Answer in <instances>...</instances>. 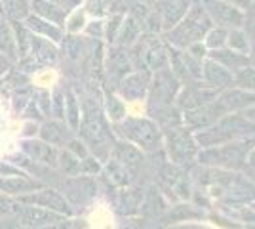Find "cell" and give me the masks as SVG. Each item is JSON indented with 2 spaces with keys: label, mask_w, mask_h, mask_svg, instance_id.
Masks as SVG:
<instances>
[{
  "label": "cell",
  "mask_w": 255,
  "mask_h": 229,
  "mask_svg": "<svg viewBox=\"0 0 255 229\" xmlns=\"http://www.w3.org/2000/svg\"><path fill=\"white\" fill-rule=\"evenodd\" d=\"M242 115H244V117L250 120V122H254V124H255V103H254V105H250L248 109L242 111Z\"/></svg>",
  "instance_id": "cell-19"
},
{
  "label": "cell",
  "mask_w": 255,
  "mask_h": 229,
  "mask_svg": "<svg viewBox=\"0 0 255 229\" xmlns=\"http://www.w3.org/2000/svg\"><path fill=\"white\" fill-rule=\"evenodd\" d=\"M192 0H164L162 10H160V19H162V29L170 31L177 23L185 17V13L191 8Z\"/></svg>",
  "instance_id": "cell-9"
},
{
  "label": "cell",
  "mask_w": 255,
  "mask_h": 229,
  "mask_svg": "<svg viewBox=\"0 0 255 229\" xmlns=\"http://www.w3.org/2000/svg\"><path fill=\"white\" fill-rule=\"evenodd\" d=\"M208 57L213 59V61H217V63H221L223 67H227L233 75L238 69L250 65V55L238 54V52H233V50H229V48L212 50V52H208Z\"/></svg>",
  "instance_id": "cell-10"
},
{
  "label": "cell",
  "mask_w": 255,
  "mask_h": 229,
  "mask_svg": "<svg viewBox=\"0 0 255 229\" xmlns=\"http://www.w3.org/2000/svg\"><path fill=\"white\" fill-rule=\"evenodd\" d=\"M227 4H233L236 8H240V10H250V6H252V0H223Z\"/></svg>",
  "instance_id": "cell-18"
},
{
  "label": "cell",
  "mask_w": 255,
  "mask_h": 229,
  "mask_svg": "<svg viewBox=\"0 0 255 229\" xmlns=\"http://www.w3.org/2000/svg\"><path fill=\"white\" fill-rule=\"evenodd\" d=\"M221 117H225V115L221 113V109L217 107L215 99H213L212 103H206V105L194 107V109L183 111V122H185V126L191 128L192 132L212 126V124H215Z\"/></svg>",
  "instance_id": "cell-7"
},
{
  "label": "cell",
  "mask_w": 255,
  "mask_h": 229,
  "mask_svg": "<svg viewBox=\"0 0 255 229\" xmlns=\"http://www.w3.org/2000/svg\"><path fill=\"white\" fill-rule=\"evenodd\" d=\"M202 82L217 92H223L227 88L234 86V75L221 63L206 57L202 63Z\"/></svg>",
  "instance_id": "cell-8"
},
{
  "label": "cell",
  "mask_w": 255,
  "mask_h": 229,
  "mask_svg": "<svg viewBox=\"0 0 255 229\" xmlns=\"http://www.w3.org/2000/svg\"><path fill=\"white\" fill-rule=\"evenodd\" d=\"M246 164H248V166H252V168H255V145L252 147V149H250V153H248Z\"/></svg>",
  "instance_id": "cell-20"
},
{
  "label": "cell",
  "mask_w": 255,
  "mask_h": 229,
  "mask_svg": "<svg viewBox=\"0 0 255 229\" xmlns=\"http://www.w3.org/2000/svg\"><path fill=\"white\" fill-rule=\"evenodd\" d=\"M234 86L244 88L248 92L255 94V67L246 65L234 73Z\"/></svg>",
  "instance_id": "cell-14"
},
{
  "label": "cell",
  "mask_w": 255,
  "mask_h": 229,
  "mask_svg": "<svg viewBox=\"0 0 255 229\" xmlns=\"http://www.w3.org/2000/svg\"><path fill=\"white\" fill-rule=\"evenodd\" d=\"M227 34H229V29H223V27H215L213 25L212 29L206 33L204 36V46L208 48V52L212 50H221V48H227Z\"/></svg>",
  "instance_id": "cell-12"
},
{
  "label": "cell",
  "mask_w": 255,
  "mask_h": 229,
  "mask_svg": "<svg viewBox=\"0 0 255 229\" xmlns=\"http://www.w3.org/2000/svg\"><path fill=\"white\" fill-rule=\"evenodd\" d=\"M227 48L233 50V52H238V54L250 55L252 44H250V38H248V34L244 33V29H229V34H227Z\"/></svg>",
  "instance_id": "cell-11"
},
{
  "label": "cell",
  "mask_w": 255,
  "mask_h": 229,
  "mask_svg": "<svg viewBox=\"0 0 255 229\" xmlns=\"http://www.w3.org/2000/svg\"><path fill=\"white\" fill-rule=\"evenodd\" d=\"M213 27L210 15L204 10L200 0H192L191 8L185 13L173 29L168 31V42H171L173 48L177 50H187L191 44L202 42L206 33Z\"/></svg>",
  "instance_id": "cell-1"
},
{
  "label": "cell",
  "mask_w": 255,
  "mask_h": 229,
  "mask_svg": "<svg viewBox=\"0 0 255 229\" xmlns=\"http://www.w3.org/2000/svg\"><path fill=\"white\" fill-rule=\"evenodd\" d=\"M252 210H254V212H255V201H254V203H252Z\"/></svg>",
  "instance_id": "cell-21"
},
{
  "label": "cell",
  "mask_w": 255,
  "mask_h": 229,
  "mask_svg": "<svg viewBox=\"0 0 255 229\" xmlns=\"http://www.w3.org/2000/svg\"><path fill=\"white\" fill-rule=\"evenodd\" d=\"M34 80V84L36 86H42V88H48L52 86V84H55L57 82V73L55 71H42V73H38V75L32 78Z\"/></svg>",
  "instance_id": "cell-17"
},
{
  "label": "cell",
  "mask_w": 255,
  "mask_h": 229,
  "mask_svg": "<svg viewBox=\"0 0 255 229\" xmlns=\"http://www.w3.org/2000/svg\"><path fill=\"white\" fill-rule=\"evenodd\" d=\"M202 214L196 210V208L192 207V205H177V207H173L170 214V220L171 222H181V220H192V218H200Z\"/></svg>",
  "instance_id": "cell-15"
},
{
  "label": "cell",
  "mask_w": 255,
  "mask_h": 229,
  "mask_svg": "<svg viewBox=\"0 0 255 229\" xmlns=\"http://www.w3.org/2000/svg\"><path fill=\"white\" fill-rule=\"evenodd\" d=\"M168 151H170L171 163L177 166H185L192 159H196L200 149L194 142L191 128L175 126V128H170V134H168Z\"/></svg>",
  "instance_id": "cell-3"
},
{
  "label": "cell",
  "mask_w": 255,
  "mask_h": 229,
  "mask_svg": "<svg viewBox=\"0 0 255 229\" xmlns=\"http://www.w3.org/2000/svg\"><path fill=\"white\" fill-rule=\"evenodd\" d=\"M255 145L254 138H246V140H236L223 145H215L208 149H200L196 155V161L202 166L210 168H221V170H238L244 168L248 153Z\"/></svg>",
  "instance_id": "cell-2"
},
{
  "label": "cell",
  "mask_w": 255,
  "mask_h": 229,
  "mask_svg": "<svg viewBox=\"0 0 255 229\" xmlns=\"http://www.w3.org/2000/svg\"><path fill=\"white\" fill-rule=\"evenodd\" d=\"M217 94H219L217 90H213V88H210L204 82L185 84V86L179 88L175 103L183 111L194 109V107H200V105H206V103H212L213 99L217 98Z\"/></svg>",
  "instance_id": "cell-5"
},
{
  "label": "cell",
  "mask_w": 255,
  "mask_h": 229,
  "mask_svg": "<svg viewBox=\"0 0 255 229\" xmlns=\"http://www.w3.org/2000/svg\"><path fill=\"white\" fill-rule=\"evenodd\" d=\"M206 13L215 27L223 29H244L246 11L236 8L233 4H227L223 0H200Z\"/></svg>",
  "instance_id": "cell-4"
},
{
  "label": "cell",
  "mask_w": 255,
  "mask_h": 229,
  "mask_svg": "<svg viewBox=\"0 0 255 229\" xmlns=\"http://www.w3.org/2000/svg\"><path fill=\"white\" fill-rule=\"evenodd\" d=\"M17 124H13L10 126V120L6 117V111L2 109V105H0V155H4V153L11 151L8 145H13L11 142V134L15 130H11V128H15Z\"/></svg>",
  "instance_id": "cell-13"
},
{
  "label": "cell",
  "mask_w": 255,
  "mask_h": 229,
  "mask_svg": "<svg viewBox=\"0 0 255 229\" xmlns=\"http://www.w3.org/2000/svg\"><path fill=\"white\" fill-rule=\"evenodd\" d=\"M90 226L94 229H111L113 224H111V214L105 212V210H96L92 216H90Z\"/></svg>",
  "instance_id": "cell-16"
},
{
  "label": "cell",
  "mask_w": 255,
  "mask_h": 229,
  "mask_svg": "<svg viewBox=\"0 0 255 229\" xmlns=\"http://www.w3.org/2000/svg\"><path fill=\"white\" fill-rule=\"evenodd\" d=\"M215 103H217V107L221 109L223 115L242 113L244 109H248L250 105H254L255 103V94L254 92H248V90H244V88L231 86L217 94Z\"/></svg>",
  "instance_id": "cell-6"
}]
</instances>
